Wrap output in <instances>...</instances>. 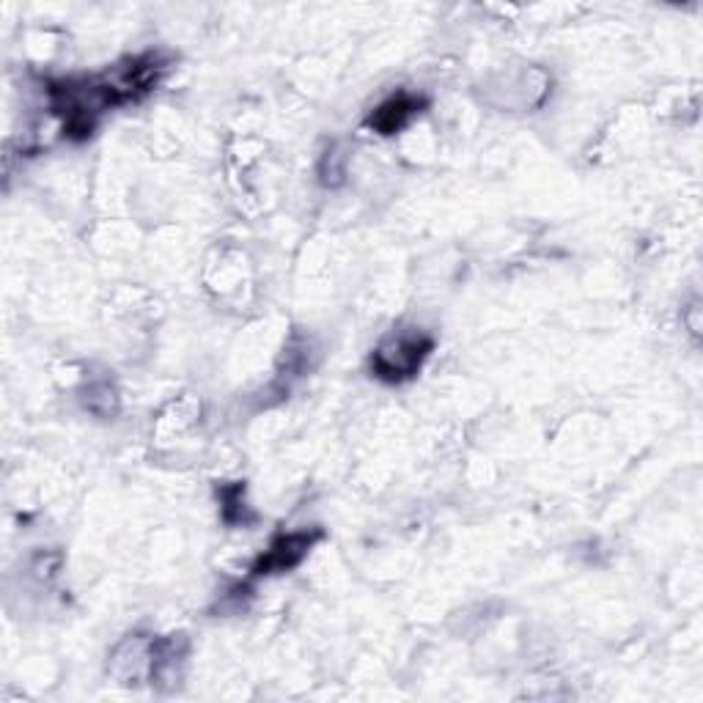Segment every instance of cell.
<instances>
[{
    "instance_id": "obj_1",
    "label": "cell",
    "mask_w": 703,
    "mask_h": 703,
    "mask_svg": "<svg viewBox=\"0 0 703 703\" xmlns=\"http://www.w3.org/2000/svg\"><path fill=\"white\" fill-rule=\"evenodd\" d=\"M432 338L418 330H399L387 335L371 355V371L385 382H405L418 374L432 352Z\"/></svg>"
},
{
    "instance_id": "obj_3",
    "label": "cell",
    "mask_w": 703,
    "mask_h": 703,
    "mask_svg": "<svg viewBox=\"0 0 703 703\" xmlns=\"http://www.w3.org/2000/svg\"><path fill=\"white\" fill-rule=\"evenodd\" d=\"M421 105H423L421 97H410V94L391 97V100L382 102V105L371 113L369 124L376 129V132H382V136H393V132H399L401 127H407V124L418 116Z\"/></svg>"
},
{
    "instance_id": "obj_2",
    "label": "cell",
    "mask_w": 703,
    "mask_h": 703,
    "mask_svg": "<svg viewBox=\"0 0 703 703\" xmlns=\"http://www.w3.org/2000/svg\"><path fill=\"white\" fill-rule=\"evenodd\" d=\"M317 541V536L311 534H289L276 539V545L267 550V555H261L256 572L258 575H270V572H286V568L297 566L305 558V552L311 550V545Z\"/></svg>"
}]
</instances>
